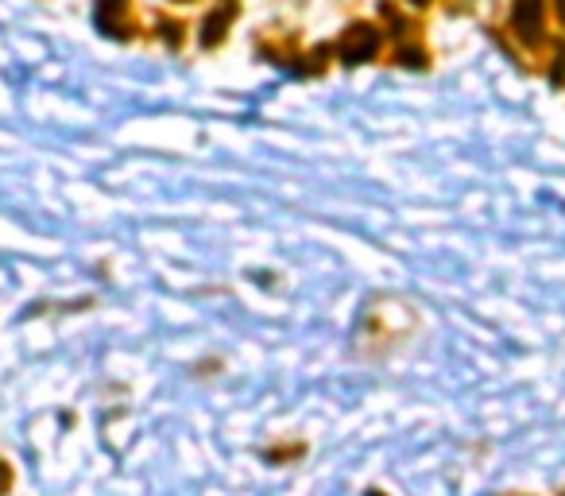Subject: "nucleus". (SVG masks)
Listing matches in <instances>:
<instances>
[{
	"mask_svg": "<svg viewBox=\"0 0 565 496\" xmlns=\"http://www.w3.org/2000/svg\"><path fill=\"white\" fill-rule=\"evenodd\" d=\"M380 17L387 20V28H392V35H395V63L411 66V71H426V66H430V51L423 48V28H418L407 12L395 9L392 0L380 4Z\"/></svg>",
	"mask_w": 565,
	"mask_h": 496,
	"instance_id": "f257e3e1",
	"label": "nucleus"
},
{
	"mask_svg": "<svg viewBox=\"0 0 565 496\" xmlns=\"http://www.w3.org/2000/svg\"><path fill=\"white\" fill-rule=\"evenodd\" d=\"M411 307L407 303H395V299H376L372 307H364V334H369L372 349H384L395 346L403 334L411 330Z\"/></svg>",
	"mask_w": 565,
	"mask_h": 496,
	"instance_id": "f03ea898",
	"label": "nucleus"
},
{
	"mask_svg": "<svg viewBox=\"0 0 565 496\" xmlns=\"http://www.w3.org/2000/svg\"><path fill=\"white\" fill-rule=\"evenodd\" d=\"M380 48H384V32H380L376 24L356 20V24H349L345 32H341L333 51H338V59L345 66H361V63H372V59L380 55Z\"/></svg>",
	"mask_w": 565,
	"mask_h": 496,
	"instance_id": "7ed1b4c3",
	"label": "nucleus"
},
{
	"mask_svg": "<svg viewBox=\"0 0 565 496\" xmlns=\"http://www.w3.org/2000/svg\"><path fill=\"white\" fill-rule=\"evenodd\" d=\"M94 20H97V32L109 35V40H120V43L136 40V32H140L132 0H97Z\"/></svg>",
	"mask_w": 565,
	"mask_h": 496,
	"instance_id": "20e7f679",
	"label": "nucleus"
},
{
	"mask_svg": "<svg viewBox=\"0 0 565 496\" xmlns=\"http://www.w3.org/2000/svg\"><path fill=\"white\" fill-rule=\"evenodd\" d=\"M511 32L526 48H546V0H511Z\"/></svg>",
	"mask_w": 565,
	"mask_h": 496,
	"instance_id": "39448f33",
	"label": "nucleus"
},
{
	"mask_svg": "<svg viewBox=\"0 0 565 496\" xmlns=\"http://www.w3.org/2000/svg\"><path fill=\"white\" fill-rule=\"evenodd\" d=\"M256 51L264 59H271V63H279V66H287V71H295V74L302 71V59H307V51H302L299 35H295V32H275V28L259 32Z\"/></svg>",
	"mask_w": 565,
	"mask_h": 496,
	"instance_id": "423d86ee",
	"label": "nucleus"
},
{
	"mask_svg": "<svg viewBox=\"0 0 565 496\" xmlns=\"http://www.w3.org/2000/svg\"><path fill=\"white\" fill-rule=\"evenodd\" d=\"M236 17H241V0H213V12L202 24V48L205 51L221 48L228 35V24H233Z\"/></svg>",
	"mask_w": 565,
	"mask_h": 496,
	"instance_id": "0eeeda50",
	"label": "nucleus"
},
{
	"mask_svg": "<svg viewBox=\"0 0 565 496\" xmlns=\"http://www.w3.org/2000/svg\"><path fill=\"white\" fill-rule=\"evenodd\" d=\"M159 32H163V40L171 43V48H182V40H186V24H179V20H171V17H159Z\"/></svg>",
	"mask_w": 565,
	"mask_h": 496,
	"instance_id": "6e6552de",
	"label": "nucleus"
},
{
	"mask_svg": "<svg viewBox=\"0 0 565 496\" xmlns=\"http://www.w3.org/2000/svg\"><path fill=\"white\" fill-rule=\"evenodd\" d=\"M441 4H446V12L461 17V12H472V4H477V0H441Z\"/></svg>",
	"mask_w": 565,
	"mask_h": 496,
	"instance_id": "1a4fd4ad",
	"label": "nucleus"
},
{
	"mask_svg": "<svg viewBox=\"0 0 565 496\" xmlns=\"http://www.w3.org/2000/svg\"><path fill=\"white\" fill-rule=\"evenodd\" d=\"M9 493H12V465L0 462V496H9Z\"/></svg>",
	"mask_w": 565,
	"mask_h": 496,
	"instance_id": "9d476101",
	"label": "nucleus"
},
{
	"mask_svg": "<svg viewBox=\"0 0 565 496\" xmlns=\"http://www.w3.org/2000/svg\"><path fill=\"white\" fill-rule=\"evenodd\" d=\"M554 12H557V24L565 28V0H554Z\"/></svg>",
	"mask_w": 565,
	"mask_h": 496,
	"instance_id": "9b49d317",
	"label": "nucleus"
},
{
	"mask_svg": "<svg viewBox=\"0 0 565 496\" xmlns=\"http://www.w3.org/2000/svg\"><path fill=\"white\" fill-rule=\"evenodd\" d=\"M411 4H415V9H426V4H430V0H411Z\"/></svg>",
	"mask_w": 565,
	"mask_h": 496,
	"instance_id": "f8f14e48",
	"label": "nucleus"
},
{
	"mask_svg": "<svg viewBox=\"0 0 565 496\" xmlns=\"http://www.w3.org/2000/svg\"><path fill=\"white\" fill-rule=\"evenodd\" d=\"M171 4H190V0H171Z\"/></svg>",
	"mask_w": 565,
	"mask_h": 496,
	"instance_id": "ddd939ff",
	"label": "nucleus"
},
{
	"mask_svg": "<svg viewBox=\"0 0 565 496\" xmlns=\"http://www.w3.org/2000/svg\"><path fill=\"white\" fill-rule=\"evenodd\" d=\"M562 496H565V493H562Z\"/></svg>",
	"mask_w": 565,
	"mask_h": 496,
	"instance_id": "4468645a",
	"label": "nucleus"
}]
</instances>
